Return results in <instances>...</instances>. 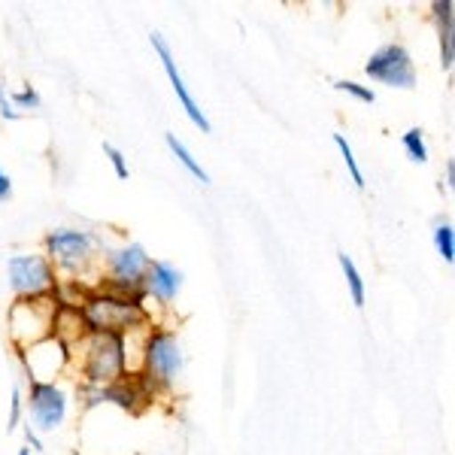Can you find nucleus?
<instances>
[{"label":"nucleus","instance_id":"nucleus-22","mask_svg":"<svg viewBox=\"0 0 455 455\" xmlns=\"http://www.w3.org/2000/svg\"><path fill=\"white\" fill-rule=\"evenodd\" d=\"M0 119H6V122H19L21 119L19 109L10 104V94H6L4 85H0Z\"/></svg>","mask_w":455,"mask_h":455},{"label":"nucleus","instance_id":"nucleus-5","mask_svg":"<svg viewBox=\"0 0 455 455\" xmlns=\"http://www.w3.org/2000/svg\"><path fill=\"white\" fill-rule=\"evenodd\" d=\"M152 255L146 252L143 243H119L107 246L100 259V276L94 285L122 291V295H143V280L149 270Z\"/></svg>","mask_w":455,"mask_h":455},{"label":"nucleus","instance_id":"nucleus-11","mask_svg":"<svg viewBox=\"0 0 455 455\" xmlns=\"http://www.w3.org/2000/svg\"><path fill=\"white\" fill-rule=\"evenodd\" d=\"M182 270L176 264L164 261V259H152L149 261V270H146V280H143V298L146 304L156 300V307L161 310H171L173 300L180 298L182 291Z\"/></svg>","mask_w":455,"mask_h":455},{"label":"nucleus","instance_id":"nucleus-19","mask_svg":"<svg viewBox=\"0 0 455 455\" xmlns=\"http://www.w3.org/2000/svg\"><path fill=\"white\" fill-rule=\"evenodd\" d=\"M10 104L19 109H40V92H36V88H31V85H25V88H19L16 94H10Z\"/></svg>","mask_w":455,"mask_h":455},{"label":"nucleus","instance_id":"nucleus-21","mask_svg":"<svg viewBox=\"0 0 455 455\" xmlns=\"http://www.w3.org/2000/svg\"><path fill=\"white\" fill-rule=\"evenodd\" d=\"M21 407H25V395H21V388H12V401H10V419H6V428H16L21 422Z\"/></svg>","mask_w":455,"mask_h":455},{"label":"nucleus","instance_id":"nucleus-15","mask_svg":"<svg viewBox=\"0 0 455 455\" xmlns=\"http://www.w3.org/2000/svg\"><path fill=\"white\" fill-rule=\"evenodd\" d=\"M334 146L340 149V158H343V164H347V171L352 176V182H355V188H364L368 186V180H364V173H362V164H358V158H355V152H352V146L349 140L343 134H334Z\"/></svg>","mask_w":455,"mask_h":455},{"label":"nucleus","instance_id":"nucleus-14","mask_svg":"<svg viewBox=\"0 0 455 455\" xmlns=\"http://www.w3.org/2000/svg\"><path fill=\"white\" fill-rule=\"evenodd\" d=\"M401 146H403V152L410 156V161H416V164H425V161H428V143H425V131L422 128L403 131Z\"/></svg>","mask_w":455,"mask_h":455},{"label":"nucleus","instance_id":"nucleus-10","mask_svg":"<svg viewBox=\"0 0 455 455\" xmlns=\"http://www.w3.org/2000/svg\"><path fill=\"white\" fill-rule=\"evenodd\" d=\"M149 43H152V49H156V55H158V61H161V68H164V73H167V79H171V88H173L176 100L182 104V109H186V116L192 119V124H195L197 131H201V134H210L212 124L207 119V113L201 109V104L195 100V94L188 92V85H186V79H182L180 68H176V58L171 52V46H167V40L158 31H152Z\"/></svg>","mask_w":455,"mask_h":455},{"label":"nucleus","instance_id":"nucleus-8","mask_svg":"<svg viewBox=\"0 0 455 455\" xmlns=\"http://www.w3.org/2000/svg\"><path fill=\"white\" fill-rule=\"evenodd\" d=\"M364 73L379 85H388V88H416V64H413V55L407 52V46L401 43H386L379 46L377 52H371L368 64H364Z\"/></svg>","mask_w":455,"mask_h":455},{"label":"nucleus","instance_id":"nucleus-12","mask_svg":"<svg viewBox=\"0 0 455 455\" xmlns=\"http://www.w3.org/2000/svg\"><path fill=\"white\" fill-rule=\"evenodd\" d=\"M164 140H167V149L173 152V158L180 161V164L186 167V171L192 173L195 180L201 182V186H207V182H210V173L204 171V167H201V161H197V158L192 156V149H188V146L182 143V140H180V137H176V134H164Z\"/></svg>","mask_w":455,"mask_h":455},{"label":"nucleus","instance_id":"nucleus-3","mask_svg":"<svg viewBox=\"0 0 455 455\" xmlns=\"http://www.w3.org/2000/svg\"><path fill=\"white\" fill-rule=\"evenodd\" d=\"M182 364H186V352H182L180 334L171 325L152 322L146 331H140V364L134 373L146 383L152 398L173 392Z\"/></svg>","mask_w":455,"mask_h":455},{"label":"nucleus","instance_id":"nucleus-26","mask_svg":"<svg viewBox=\"0 0 455 455\" xmlns=\"http://www.w3.org/2000/svg\"><path fill=\"white\" fill-rule=\"evenodd\" d=\"M19 455H31V450H21V452H19Z\"/></svg>","mask_w":455,"mask_h":455},{"label":"nucleus","instance_id":"nucleus-1","mask_svg":"<svg viewBox=\"0 0 455 455\" xmlns=\"http://www.w3.org/2000/svg\"><path fill=\"white\" fill-rule=\"evenodd\" d=\"M76 307L88 334H137L156 322L152 307L146 304L143 295H122V291L104 289V285H85L79 291Z\"/></svg>","mask_w":455,"mask_h":455},{"label":"nucleus","instance_id":"nucleus-17","mask_svg":"<svg viewBox=\"0 0 455 455\" xmlns=\"http://www.w3.org/2000/svg\"><path fill=\"white\" fill-rule=\"evenodd\" d=\"M431 19H435V25H437V34H455L452 0H435V4H431Z\"/></svg>","mask_w":455,"mask_h":455},{"label":"nucleus","instance_id":"nucleus-18","mask_svg":"<svg viewBox=\"0 0 455 455\" xmlns=\"http://www.w3.org/2000/svg\"><path fill=\"white\" fill-rule=\"evenodd\" d=\"M334 88L343 94H349V98L362 100V104H373V100H377V92H373L371 85L355 83V79H340V83H334Z\"/></svg>","mask_w":455,"mask_h":455},{"label":"nucleus","instance_id":"nucleus-25","mask_svg":"<svg viewBox=\"0 0 455 455\" xmlns=\"http://www.w3.org/2000/svg\"><path fill=\"white\" fill-rule=\"evenodd\" d=\"M25 437H28V443L34 446V452H40V450H43V440H40V435L34 431V425H31V422L25 425Z\"/></svg>","mask_w":455,"mask_h":455},{"label":"nucleus","instance_id":"nucleus-9","mask_svg":"<svg viewBox=\"0 0 455 455\" xmlns=\"http://www.w3.org/2000/svg\"><path fill=\"white\" fill-rule=\"evenodd\" d=\"M79 401H83L85 410L98 407V403H116V407L128 410V413H140L156 398H152V392L146 388V383L137 373H128L119 383H109L104 388L79 386Z\"/></svg>","mask_w":455,"mask_h":455},{"label":"nucleus","instance_id":"nucleus-6","mask_svg":"<svg viewBox=\"0 0 455 455\" xmlns=\"http://www.w3.org/2000/svg\"><path fill=\"white\" fill-rule=\"evenodd\" d=\"M6 276H10V289L21 300H58V291H61V276L55 274L52 261L43 252L10 255Z\"/></svg>","mask_w":455,"mask_h":455},{"label":"nucleus","instance_id":"nucleus-2","mask_svg":"<svg viewBox=\"0 0 455 455\" xmlns=\"http://www.w3.org/2000/svg\"><path fill=\"white\" fill-rule=\"evenodd\" d=\"M104 252V237L98 231H88V228H55L43 237V255L52 261L61 283L94 285L100 276Z\"/></svg>","mask_w":455,"mask_h":455},{"label":"nucleus","instance_id":"nucleus-7","mask_svg":"<svg viewBox=\"0 0 455 455\" xmlns=\"http://www.w3.org/2000/svg\"><path fill=\"white\" fill-rule=\"evenodd\" d=\"M28 422L34 425V431H55L68 422L70 413V392L61 383H28Z\"/></svg>","mask_w":455,"mask_h":455},{"label":"nucleus","instance_id":"nucleus-4","mask_svg":"<svg viewBox=\"0 0 455 455\" xmlns=\"http://www.w3.org/2000/svg\"><path fill=\"white\" fill-rule=\"evenodd\" d=\"M73 358H76L79 386L104 388L109 383H119L128 373H134L128 358V334H85L73 347Z\"/></svg>","mask_w":455,"mask_h":455},{"label":"nucleus","instance_id":"nucleus-24","mask_svg":"<svg viewBox=\"0 0 455 455\" xmlns=\"http://www.w3.org/2000/svg\"><path fill=\"white\" fill-rule=\"evenodd\" d=\"M10 197H12V180H10V173L0 167V204L10 201Z\"/></svg>","mask_w":455,"mask_h":455},{"label":"nucleus","instance_id":"nucleus-20","mask_svg":"<svg viewBox=\"0 0 455 455\" xmlns=\"http://www.w3.org/2000/svg\"><path fill=\"white\" fill-rule=\"evenodd\" d=\"M104 156L109 158V164H113V171L119 180H128V161H124V152L119 149V146H113V143H104Z\"/></svg>","mask_w":455,"mask_h":455},{"label":"nucleus","instance_id":"nucleus-13","mask_svg":"<svg viewBox=\"0 0 455 455\" xmlns=\"http://www.w3.org/2000/svg\"><path fill=\"white\" fill-rule=\"evenodd\" d=\"M337 261H340V270H343V276H347L352 304H355L358 310H362V307H364V298H368V291H364V280H362V270L355 267L352 255H347V252H337Z\"/></svg>","mask_w":455,"mask_h":455},{"label":"nucleus","instance_id":"nucleus-16","mask_svg":"<svg viewBox=\"0 0 455 455\" xmlns=\"http://www.w3.org/2000/svg\"><path fill=\"white\" fill-rule=\"evenodd\" d=\"M435 246L440 252V259L446 264L455 261V231H452V222H437L435 225Z\"/></svg>","mask_w":455,"mask_h":455},{"label":"nucleus","instance_id":"nucleus-23","mask_svg":"<svg viewBox=\"0 0 455 455\" xmlns=\"http://www.w3.org/2000/svg\"><path fill=\"white\" fill-rule=\"evenodd\" d=\"M452 188H455V161L450 158V161H446V171H443V176H440V192L452 195Z\"/></svg>","mask_w":455,"mask_h":455}]
</instances>
